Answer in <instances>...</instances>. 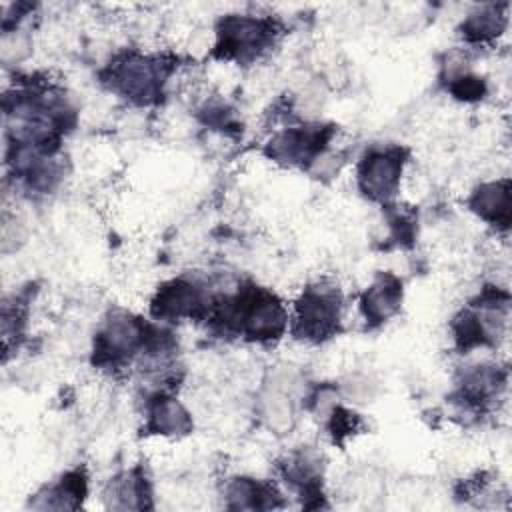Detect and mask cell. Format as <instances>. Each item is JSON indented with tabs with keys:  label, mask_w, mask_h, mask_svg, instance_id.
Segmentation results:
<instances>
[{
	"label": "cell",
	"mask_w": 512,
	"mask_h": 512,
	"mask_svg": "<svg viewBox=\"0 0 512 512\" xmlns=\"http://www.w3.org/2000/svg\"><path fill=\"white\" fill-rule=\"evenodd\" d=\"M342 292L336 284L320 280L308 284L294 302V332L308 342H324L340 330Z\"/></svg>",
	"instance_id": "obj_1"
},
{
	"label": "cell",
	"mask_w": 512,
	"mask_h": 512,
	"mask_svg": "<svg viewBox=\"0 0 512 512\" xmlns=\"http://www.w3.org/2000/svg\"><path fill=\"white\" fill-rule=\"evenodd\" d=\"M216 54L226 60L248 62L266 52L276 36V26L270 18L252 14H228L216 30Z\"/></svg>",
	"instance_id": "obj_2"
},
{
	"label": "cell",
	"mask_w": 512,
	"mask_h": 512,
	"mask_svg": "<svg viewBox=\"0 0 512 512\" xmlns=\"http://www.w3.org/2000/svg\"><path fill=\"white\" fill-rule=\"evenodd\" d=\"M152 330L128 312H114L104 320L94 340V362L100 366H120L140 356Z\"/></svg>",
	"instance_id": "obj_3"
},
{
	"label": "cell",
	"mask_w": 512,
	"mask_h": 512,
	"mask_svg": "<svg viewBox=\"0 0 512 512\" xmlns=\"http://www.w3.org/2000/svg\"><path fill=\"white\" fill-rule=\"evenodd\" d=\"M168 68L160 58L128 54L110 68V88L136 104H150L162 94Z\"/></svg>",
	"instance_id": "obj_4"
},
{
	"label": "cell",
	"mask_w": 512,
	"mask_h": 512,
	"mask_svg": "<svg viewBox=\"0 0 512 512\" xmlns=\"http://www.w3.org/2000/svg\"><path fill=\"white\" fill-rule=\"evenodd\" d=\"M406 152L400 146L372 148L358 164V186L364 196L376 202L394 198L400 186Z\"/></svg>",
	"instance_id": "obj_5"
},
{
	"label": "cell",
	"mask_w": 512,
	"mask_h": 512,
	"mask_svg": "<svg viewBox=\"0 0 512 512\" xmlns=\"http://www.w3.org/2000/svg\"><path fill=\"white\" fill-rule=\"evenodd\" d=\"M330 134L332 130L320 126L288 128L270 140V158L290 166L312 164L324 156Z\"/></svg>",
	"instance_id": "obj_6"
},
{
	"label": "cell",
	"mask_w": 512,
	"mask_h": 512,
	"mask_svg": "<svg viewBox=\"0 0 512 512\" xmlns=\"http://www.w3.org/2000/svg\"><path fill=\"white\" fill-rule=\"evenodd\" d=\"M208 296L188 278H176L162 284L152 298V314L158 320H180V318H200L208 310Z\"/></svg>",
	"instance_id": "obj_7"
},
{
	"label": "cell",
	"mask_w": 512,
	"mask_h": 512,
	"mask_svg": "<svg viewBox=\"0 0 512 512\" xmlns=\"http://www.w3.org/2000/svg\"><path fill=\"white\" fill-rule=\"evenodd\" d=\"M402 304V280L390 272L378 274L360 298V310L368 324L388 322Z\"/></svg>",
	"instance_id": "obj_8"
},
{
	"label": "cell",
	"mask_w": 512,
	"mask_h": 512,
	"mask_svg": "<svg viewBox=\"0 0 512 512\" xmlns=\"http://www.w3.org/2000/svg\"><path fill=\"white\" fill-rule=\"evenodd\" d=\"M468 206L484 222H488L500 230H508V226H510V182L504 178V180L480 184L472 192Z\"/></svg>",
	"instance_id": "obj_9"
},
{
	"label": "cell",
	"mask_w": 512,
	"mask_h": 512,
	"mask_svg": "<svg viewBox=\"0 0 512 512\" xmlns=\"http://www.w3.org/2000/svg\"><path fill=\"white\" fill-rule=\"evenodd\" d=\"M148 430L160 436H184L192 430L190 412L176 398L158 394L148 406Z\"/></svg>",
	"instance_id": "obj_10"
},
{
	"label": "cell",
	"mask_w": 512,
	"mask_h": 512,
	"mask_svg": "<svg viewBox=\"0 0 512 512\" xmlns=\"http://www.w3.org/2000/svg\"><path fill=\"white\" fill-rule=\"evenodd\" d=\"M278 492L272 484L256 478H234L226 486V506L228 508H274Z\"/></svg>",
	"instance_id": "obj_11"
},
{
	"label": "cell",
	"mask_w": 512,
	"mask_h": 512,
	"mask_svg": "<svg viewBox=\"0 0 512 512\" xmlns=\"http://www.w3.org/2000/svg\"><path fill=\"white\" fill-rule=\"evenodd\" d=\"M506 6L484 4L466 16L462 36L472 44H484L498 38L506 28Z\"/></svg>",
	"instance_id": "obj_12"
},
{
	"label": "cell",
	"mask_w": 512,
	"mask_h": 512,
	"mask_svg": "<svg viewBox=\"0 0 512 512\" xmlns=\"http://www.w3.org/2000/svg\"><path fill=\"white\" fill-rule=\"evenodd\" d=\"M148 494L150 492L146 486V478L138 470H132V472L120 474L110 482L106 498L110 500L112 508L126 510V508H146L148 506L146 498H150Z\"/></svg>",
	"instance_id": "obj_13"
},
{
	"label": "cell",
	"mask_w": 512,
	"mask_h": 512,
	"mask_svg": "<svg viewBox=\"0 0 512 512\" xmlns=\"http://www.w3.org/2000/svg\"><path fill=\"white\" fill-rule=\"evenodd\" d=\"M86 496V476L80 470H72L60 478V482L46 488L44 502H40L36 508H78L82 504V498Z\"/></svg>",
	"instance_id": "obj_14"
}]
</instances>
